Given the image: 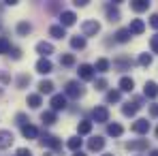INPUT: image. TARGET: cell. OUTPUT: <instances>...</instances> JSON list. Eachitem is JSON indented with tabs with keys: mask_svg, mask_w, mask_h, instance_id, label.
I'll list each match as a JSON object with an SVG mask.
<instances>
[{
	"mask_svg": "<svg viewBox=\"0 0 158 156\" xmlns=\"http://www.w3.org/2000/svg\"><path fill=\"white\" fill-rule=\"evenodd\" d=\"M81 32H83V39H85V36H94V34L101 32V24H98L96 19H88V22L81 24Z\"/></svg>",
	"mask_w": 158,
	"mask_h": 156,
	"instance_id": "obj_1",
	"label": "cell"
},
{
	"mask_svg": "<svg viewBox=\"0 0 158 156\" xmlns=\"http://www.w3.org/2000/svg\"><path fill=\"white\" fill-rule=\"evenodd\" d=\"M66 94L64 96H71V99H79V96H83V86L79 83V81H69L66 83V90H64Z\"/></svg>",
	"mask_w": 158,
	"mask_h": 156,
	"instance_id": "obj_2",
	"label": "cell"
},
{
	"mask_svg": "<svg viewBox=\"0 0 158 156\" xmlns=\"http://www.w3.org/2000/svg\"><path fill=\"white\" fill-rule=\"evenodd\" d=\"M75 22H77V15H75L73 11H62V15H60V26L62 28L73 26Z\"/></svg>",
	"mask_w": 158,
	"mask_h": 156,
	"instance_id": "obj_3",
	"label": "cell"
},
{
	"mask_svg": "<svg viewBox=\"0 0 158 156\" xmlns=\"http://www.w3.org/2000/svg\"><path fill=\"white\" fill-rule=\"evenodd\" d=\"M41 143H43V145H47V148H53V150H60V148H62V143L58 141V137H53V135H47V133L41 137Z\"/></svg>",
	"mask_w": 158,
	"mask_h": 156,
	"instance_id": "obj_4",
	"label": "cell"
},
{
	"mask_svg": "<svg viewBox=\"0 0 158 156\" xmlns=\"http://www.w3.org/2000/svg\"><path fill=\"white\" fill-rule=\"evenodd\" d=\"M66 107V96L64 94H53L52 96V111H60Z\"/></svg>",
	"mask_w": 158,
	"mask_h": 156,
	"instance_id": "obj_5",
	"label": "cell"
},
{
	"mask_svg": "<svg viewBox=\"0 0 158 156\" xmlns=\"http://www.w3.org/2000/svg\"><path fill=\"white\" fill-rule=\"evenodd\" d=\"M92 116H94V122H109V109L103 107V105H101V107H96Z\"/></svg>",
	"mask_w": 158,
	"mask_h": 156,
	"instance_id": "obj_6",
	"label": "cell"
},
{
	"mask_svg": "<svg viewBox=\"0 0 158 156\" xmlns=\"http://www.w3.org/2000/svg\"><path fill=\"white\" fill-rule=\"evenodd\" d=\"M52 62H49V58H41L39 62H36V71L41 73V75H49L52 73Z\"/></svg>",
	"mask_w": 158,
	"mask_h": 156,
	"instance_id": "obj_7",
	"label": "cell"
},
{
	"mask_svg": "<svg viewBox=\"0 0 158 156\" xmlns=\"http://www.w3.org/2000/svg\"><path fill=\"white\" fill-rule=\"evenodd\" d=\"M132 130H135L137 135H145V133L150 130V122H148V120H143V118H139V120H135Z\"/></svg>",
	"mask_w": 158,
	"mask_h": 156,
	"instance_id": "obj_8",
	"label": "cell"
},
{
	"mask_svg": "<svg viewBox=\"0 0 158 156\" xmlns=\"http://www.w3.org/2000/svg\"><path fill=\"white\" fill-rule=\"evenodd\" d=\"M79 77L83 79V81H90V79L94 77V66H90V64H79Z\"/></svg>",
	"mask_w": 158,
	"mask_h": 156,
	"instance_id": "obj_9",
	"label": "cell"
},
{
	"mask_svg": "<svg viewBox=\"0 0 158 156\" xmlns=\"http://www.w3.org/2000/svg\"><path fill=\"white\" fill-rule=\"evenodd\" d=\"M143 94H145L148 99H156V96H158V83H156V81H145Z\"/></svg>",
	"mask_w": 158,
	"mask_h": 156,
	"instance_id": "obj_10",
	"label": "cell"
},
{
	"mask_svg": "<svg viewBox=\"0 0 158 156\" xmlns=\"http://www.w3.org/2000/svg\"><path fill=\"white\" fill-rule=\"evenodd\" d=\"M36 52L41 53L43 58H49L53 53V45L52 43H45V41H41V43H36Z\"/></svg>",
	"mask_w": 158,
	"mask_h": 156,
	"instance_id": "obj_11",
	"label": "cell"
},
{
	"mask_svg": "<svg viewBox=\"0 0 158 156\" xmlns=\"http://www.w3.org/2000/svg\"><path fill=\"white\" fill-rule=\"evenodd\" d=\"M13 143V133L11 130H0V150L9 148Z\"/></svg>",
	"mask_w": 158,
	"mask_h": 156,
	"instance_id": "obj_12",
	"label": "cell"
},
{
	"mask_svg": "<svg viewBox=\"0 0 158 156\" xmlns=\"http://www.w3.org/2000/svg\"><path fill=\"white\" fill-rule=\"evenodd\" d=\"M88 148H90L92 152H98V150L105 148V139H103V137H92V139L88 141Z\"/></svg>",
	"mask_w": 158,
	"mask_h": 156,
	"instance_id": "obj_13",
	"label": "cell"
},
{
	"mask_svg": "<svg viewBox=\"0 0 158 156\" xmlns=\"http://www.w3.org/2000/svg\"><path fill=\"white\" fill-rule=\"evenodd\" d=\"M131 9L135 13H143V11H148L150 9V2L148 0H132L131 2Z\"/></svg>",
	"mask_w": 158,
	"mask_h": 156,
	"instance_id": "obj_14",
	"label": "cell"
},
{
	"mask_svg": "<svg viewBox=\"0 0 158 156\" xmlns=\"http://www.w3.org/2000/svg\"><path fill=\"white\" fill-rule=\"evenodd\" d=\"M22 135L26 139H36L39 137V130H36V126H32V124H26V126H22Z\"/></svg>",
	"mask_w": 158,
	"mask_h": 156,
	"instance_id": "obj_15",
	"label": "cell"
},
{
	"mask_svg": "<svg viewBox=\"0 0 158 156\" xmlns=\"http://www.w3.org/2000/svg\"><path fill=\"white\" fill-rule=\"evenodd\" d=\"M139 107H141L139 101H135V103H126L124 107H122V113H124V116H135V113L139 111Z\"/></svg>",
	"mask_w": 158,
	"mask_h": 156,
	"instance_id": "obj_16",
	"label": "cell"
},
{
	"mask_svg": "<svg viewBox=\"0 0 158 156\" xmlns=\"http://www.w3.org/2000/svg\"><path fill=\"white\" fill-rule=\"evenodd\" d=\"M128 30H131V34H141V32L145 30V24H143L141 19H132L131 26H128Z\"/></svg>",
	"mask_w": 158,
	"mask_h": 156,
	"instance_id": "obj_17",
	"label": "cell"
},
{
	"mask_svg": "<svg viewBox=\"0 0 158 156\" xmlns=\"http://www.w3.org/2000/svg\"><path fill=\"white\" fill-rule=\"evenodd\" d=\"M126 148H128V150H135V152H137V150H145V148H148V139H139V141H128V143H126Z\"/></svg>",
	"mask_w": 158,
	"mask_h": 156,
	"instance_id": "obj_18",
	"label": "cell"
},
{
	"mask_svg": "<svg viewBox=\"0 0 158 156\" xmlns=\"http://www.w3.org/2000/svg\"><path fill=\"white\" fill-rule=\"evenodd\" d=\"M132 88H135L132 77H122L120 79V90H122V92H132Z\"/></svg>",
	"mask_w": 158,
	"mask_h": 156,
	"instance_id": "obj_19",
	"label": "cell"
},
{
	"mask_svg": "<svg viewBox=\"0 0 158 156\" xmlns=\"http://www.w3.org/2000/svg\"><path fill=\"white\" fill-rule=\"evenodd\" d=\"M39 92H41V94H52V92H53V81L43 79V81L39 83Z\"/></svg>",
	"mask_w": 158,
	"mask_h": 156,
	"instance_id": "obj_20",
	"label": "cell"
},
{
	"mask_svg": "<svg viewBox=\"0 0 158 156\" xmlns=\"http://www.w3.org/2000/svg\"><path fill=\"white\" fill-rule=\"evenodd\" d=\"M77 133L79 135H90L92 133V122L90 120H81L79 126H77Z\"/></svg>",
	"mask_w": 158,
	"mask_h": 156,
	"instance_id": "obj_21",
	"label": "cell"
},
{
	"mask_svg": "<svg viewBox=\"0 0 158 156\" xmlns=\"http://www.w3.org/2000/svg\"><path fill=\"white\" fill-rule=\"evenodd\" d=\"M131 30H128V28H122V30H118V32H115V39H118V41H120V43H126V41H131Z\"/></svg>",
	"mask_w": 158,
	"mask_h": 156,
	"instance_id": "obj_22",
	"label": "cell"
},
{
	"mask_svg": "<svg viewBox=\"0 0 158 156\" xmlns=\"http://www.w3.org/2000/svg\"><path fill=\"white\" fill-rule=\"evenodd\" d=\"M49 34H52L53 39H62V36H66V28H62L60 24L58 26H52L49 28Z\"/></svg>",
	"mask_w": 158,
	"mask_h": 156,
	"instance_id": "obj_23",
	"label": "cell"
},
{
	"mask_svg": "<svg viewBox=\"0 0 158 156\" xmlns=\"http://www.w3.org/2000/svg\"><path fill=\"white\" fill-rule=\"evenodd\" d=\"M94 71H98V73L109 71V60H107V58H98V60H96V64H94Z\"/></svg>",
	"mask_w": 158,
	"mask_h": 156,
	"instance_id": "obj_24",
	"label": "cell"
},
{
	"mask_svg": "<svg viewBox=\"0 0 158 156\" xmlns=\"http://www.w3.org/2000/svg\"><path fill=\"white\" fill-rule=\"evenodd\" d=\"M30 32H32V26H30L28 22H19V24H17V34H19V36H26Z\"/></svg>",
	"mask_w": 158,
	"mask_h": 156,
	"instance_id": "obj_25",
	"label": "cell"
},
{
	"mask_svg": "<svg viewBox=\"0 0 158 156\" xmlns=\"http://www.w3.org/2000/svg\"><path fill=\"white\" fill-rule=\"evenodd\" d=\"M71 47H73V49H83V47H85V39H83V36H73V39H71Z\"/></svg>",
	"mask_w": 158,
	"mask_h": 156,
	"instance_id": "obj_26",
	"label": "cell"
},
{
	"mask_svg": "<svg viewBox=\"0 0 158 156\" xmlns=\"http://www.w3.org/2000/svg\"><path fill=\"white\" fill-rule=\"evenodd\" d=\"M28 105H30L32 109L41 107V105H43V101H41V94H28Z\"/></svg>",
	"mask_w": 158,
	"mask_h": 156,
	"instance_id": "obj_27",
	"label": "cell"
},
{
	"mask_svg": "<svg viewBox=\"0 0 158 156\" xmlns=\"http://www.w3.org/2000/svg\"><path fill=\"white\" fill-rule=\"evenodd\" d=\"M107 133H109L111 137H120V135L124 133V129H122L120 124H115V122H113V124H109V126H107Z\"/></svg>",
	"mask_w": 158,
	"mask_h": 156,
	"instance_id": "obj_28",
	"label": "cell"
},
{
	"mask_svg": "<svg viewBox=\"0 0 158 156\" xmlns=\"http://www.w3.org/2000/svg\"><path fill=\"white\" fill-rule=\"evenodd\" d=\"M41 120H43V124H53L56 122V111H43Z\"/></svg>",
	"mask_w": 158,
	"mask_h": 156,
	"instance_id": "obj_29",
	"label": "cell"
},
{
	"mask_svg": "<svg viewBox=\"0 0 158 156\" xmlns=\"http://www.w3.org/2000/svg\"><path fill=\"white\" fill-rule=\"evenodd\" d=\"M107 17H109V22H120V11L113 6H107Z\"/></svg>",
	"mask_w": 158,
	"mask_h": 156,
	"instance_id": "obj_30",
	"label": "cell"
},
{
	"mask_svg": "<svg viewBox=\"0 0 158 156\" xmlns=\"http://www.w3.org/2000/svg\"><path fill=\"white\" fill-rule=\"evenodd\" d=\"M66 145H69V150H73V152H77L79 148H81V139H79V137H71Z\"/></svg>",
	"mask_w": 158,
	"mask_h": 156,
	"instance_id": "obj_31",
	"label": "cell"
},
{
	"mask_svg": "<svg viewBox=\"0 0 158 156\" xmlns=\"http://www.w3.org/2000/svg\"><path fill=\"white\" fill-rule=\"evenodd\" d=\"M60 64H62V66H73V64H75V56H71V53L62 56V58H60Z\"/></svg>",
	"mask_w": 158,
	"mask_h": 156,
	"instance_id": "obj_32",
	"label": "cell"
},
{
	"mask_svg": "<svg viewBox=\"0 0 158 156\" xmlns=\"http://www.w3.org/2000/svg\"><path fill=\"white\" fill-rule=\"evenodd\" d=\"M9 52H11V43H9V39L0 36V53H9Z\"/></svg>",
	"mask_w": 158,
	"mask_h": 156,
	"instance_id": "obj_33",
	"label": "cell"
},
{
	"mask_svg": "<svg viewBox=\"0 0 158 156\" xmlns=\"http://www.w3.org/2000/svg\"><path fill=\"white\" fill-rule=\"evenodd\" d=\"M137 62H139L141 66H150V64H152V56H150V53H141Z\"/></svg>",
	"mask_w": 158,
	"mask_h": 156,
	"instance_id": "obj_34",
	"label": "cell"
},
{
	"mask_svg": "<svg viewBox=\"0 0 158 156\" xmlns=\"http://www.w3.org/2000/svg\"><path fill=\"white\" fill-rule=\"evenodd\" d=\"M120 99H122V94H120L118 90H111V92L107 94V103H118Z\"/></svg>",
	"mask_w": 158,
	"mask_h": 156,
	"instance_id": "obj_35",
	"label": "cell"
},
{
	"mask_svg": "<svg viewBox=\"0 0 158 156\" xmlns=\"http://www.w3.org/2000/svg\"><path fill=\"white\" fill-rule=\"evenodd\" d=\"M150 47H152V52H154V53H158V34H154V36H152Z\"/></svg>",
	"mask_w": 158,
	"mask_h": 156,
	"instance_id": "obj_36",
	"label": "cell"
},
{
	"mask_svg": "<svg viewBox=\"0 0 158 156\" xmlns=\"http://www.w3.org/2000/svg\"><path fill=\"white\" fill-rule=\"evenodd\" d=\"M105 88H107V79H103V77L96 79V90H105Z\"/></svg>",
	"mask_w": 158,
	"mask_h": 156,
	"instance_id": "obj_37",
	"label": "cell"
},
{
	"mask_svg": "<svg viewBox=\"0 0 158 156\" xmlns=\"http://www.w3.org/2000/svg\"><path fill=\"white\" fill-rule=\"evenodd\" d=\"M11 56H13V58H15V60H19V58H22V49H17V47H11Z\"/></svg>",
	"mask_w": 158,
	"mask_h": 156,
	"instance_id": "obj_38",
	"label": "cell"
},
{
	"mask_svg": "<svg viewBox=\"0 0 158 156\" xmlns=\"http://www.w3.org/2000/svg\"><path fill=\"white\" fill-rule=\"evenodd\" d=\"M150 26H152V28H156V30H158V13H154V15L150 17Z\"/></svg>",
	"mask_w": 158,
	"mask_h": 156,
	"instance_id": "obj_39",
	"label": "cell"
},
{
	"mask_svg": "<svg viewBox=\"0 0 158 156\" xmlns=\"http://www.w3.org/2000/svg\"><path fill=\"white\" fill-rule=\"evenodd\" d=\"M17 83H19V88H24V86H26V83H30V77H28V75H22V77H19V81H17Z\"/></svg>",
	"mask_w": 158,
	"mask_h": 156,
	"instance_id": "obj_40",
	"label": "cell"
},
{
	"mask_svg": "<svg viewBox=\"0 0 158 156\" xmlns=\"http://www.w3.org/2000/svg\"><path fill=\"white\" fill-rule=\"evenodd\" d=\"M17 156H32V152H30L28 148H19V150H17Z\"/></svg>",
	"mask_w": 158,
	"mask_h": 156,
	"instance_id": "obj_41",
	"label": "cell"
},
{
	"mask_svg": "<svg viewBox=\"0 0 158 156\" xmlns=\"http://www.w3.org/2000/svg\"><path fill=\"white\" fill-rule=\"evenodd\" d=\"M15 120H17V124L26 126V116H24V113H17V118H15Z\"/></svg>",
	"mask_w": 158,
	"mask_h": 156,
	"instance_id": "obj_42",
	"label": "cell"
},
{
	"mask_svg": "<svg viewBox=\"0 0 158 156\" xmlns=\"http://www.w3.org/2000/svg\"><path fill=\"white\" fill-rule=\"evenodd\" d=\"M150 113H152V116H158V105H152V107H150Z\"/></svg>",
	"mask_w": 158,
	"mask_h": 156,
	"instance_id": "obj_43",
	"label": "cell"
},
{
	"mask_svg": "<svg viewBox=\"0 0 158 156\" xmlns=\"http://www.w3.org/2000/svg\"><path fill=\"white\" fill-rule=\"evenodd\" d=\"M85 4H88V0H77L75 2V6H85Z\"/></svg>",
	"mask_w": 158,
	"mask_h": 156,
	"instance_id": "obj_44",
	"label": "cell"
},
{
	"mask_svg": "<svg viewBox=\"0 0 158 156\" xmlns=\"http://www.w3.org/2000/svg\"><path fill=\"white\" fill-rule=\"evenodd\" d=\"M150 156H158V150H152V152H150Z\"/></svg>",
	"mask_w": 158,
	"mask_h": 156,
	"instance_id": "obj_45",
	"label": "cell"
},
{
	"mask_svg": "<svg viewBox=\"0 0 158 156\" xmlns=\"http://www.w3.org/2000/svg\"><path fill=\"white\" fill-rule=\"evenodd\" d=\"M75 156H85V154H81V152H75Z\"/></svg>",
	"mask_w": 158,
	"mask_h": 156,
	"instance_id": "obj_46",
	"label": "cell"
},
{
	"mask_svg": "<svg viewBox=\"0 0 158 156\" xmlns=\"http://www.w3.org/2000/svg\"><path fill=\"white\" fill-rule=\"evenodd\" d=\"M156 137H158V129H156Z\"/></svg>",
	"mask_w": 158,
	"mask_h": 156,
	"instance_id": "obj_47",
	"label": "cell"
},
{
	"mask_svg": "<svg viewBox=\"0 0 158 156\" xmlns=\"http://www.w3.org/2000/svg\"><path fill=\"white\" fill-rule=\"evenodd\" d=\"M105 156H113V154H105Z\"/></svg>",
	"mask_w": 158,
	"mask_h": 156,
	"instance_id": "obj_48",
	"label": "cell"
}]
</instances>
